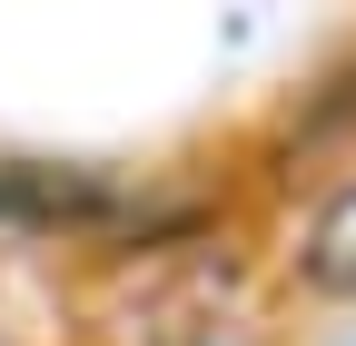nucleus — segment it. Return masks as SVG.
I'll return each mask as SVG.
<instances>
[{
  "mask_svg": "<svg viewBox=\"0 0 356 346\" xmlns=\"http://www.w3.org/2000/svg\"><path fill=\"white\" fill-rule=\"evenodd\" d=\"M287 277H297V297H317V307H356V179H337L307 208Z\"/></svg>",
  "mask_w": 356,
  "mask_h": 346,
  "instance_id": "f257e3e1",
  "label": "nucleus"
},
{
  "mask_svg": "<svg viewBox=\"0 0 356 346\" xmlns=\"http://www.w3.org/2000/svg\"><path fill=\"white\" fill-rule=\"evenodd\" d=\"M0 346H20V336H10V327H0Z\"/></svg>",
  "mask_w": 356,
  "mask_h": 346,
  "instance_id": "f03ea898",
  "label": "nucleus"
}]
</instances>
